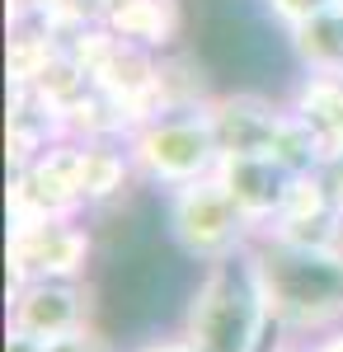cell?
Returning a JSON list of instances; mask_svg holds the SVG:
<instances>
[{
	"mask_svg": "<svg viewBox=\"0 0 343 352\" xmlns=\"http://www.w3.org/2000/svg\"><path fill=\"white\" fill-rule=\"evenodd\" d=\"M160 212H165V235H169V244L184 258H193V263L236 258L245 249H254V240H259V230L240 217L231 192L216 184V174L165 192L160 197Z\"/></svg>",
	"mask_w": 343,
	"mask_h": 352,
	"instance_id": "4",
	"label": "cell"
},
{
	"mask_svg": "<svg viewBox=\"0 0 343 352\" xmlns=\"http://www.w3.org/2000/svg\"><path fill=\"white\" fill-rule=\"evenodd\" d=\"M127 151H132L141 188H156L160 197L184 188V184L211 179L216 164H221V146H216V132H211L207 104L146 118L141 127L127 132Z\"/></svg>",
	"mask_w": 343,
	"mask_h": 352,
	"instance_id": "3",
	"label": "cell"
},
{
	"mask_svg": "<svg viewBox=\"0 0 343 352\" xmlns=\"http://www.w3.org/2000/svg\"><path fill=\"white\" fill-rule=\"evenodd\" d=\"M48 352H118V348H113V338H108L99 324H90V329H80V333L52 338V343H48Z\"/></svg>",
	"mask_w": 343,
	"mask_h": 352,
	"instance_id": "16",
	"label": "cell"
},
{
	"mask_svg": "<svg viewBox=\"0 0 343 352\" xmlns=\"http://www.w3.org/2000/svg\"><path fill=\"white\" fill-rule=\"evenodd\" d=\"M136 164L127 136H94L80 141V202L85 212H108L136 188Z\"/></svg>",
	"mask_w": 343,
	"mask_h": 352,
	"instance_id": "11",
	"label": "cell"
},
{
	"mask_svg": "<svg viewBox=\"0 0 343 352\" xmlns=\"http://www.w3.org/2000/svg\"><path fill=\"white\" fill-rule=\"evenodd\" d=\"M278 338H320L343 324V249H291L254 240Z\"/></svg>",
	"mask_w": 343,
	"mask_h": 352,
	"instance_id": "2",
	"label": "cell"
},
{
	"mask_svg": "<svg viewBox=\"0 0 343 352\" xmlns=\"http://www.w3.org/2000/svg\"><path fill=\"white\" fill-rule=\"evenodd\" d=\"M127 47H141V52H174L179 38H184V0H113L104 14H99Z\"/></svg>",
	"mask_w": 343,
	"mask_h": 352,
	"instance_id": "12",
	"label": "cell"
},
{
	"mask_svg": "<svg viewBox=\"0 0 343 352\" xmlns=\"http://www.w3.org/2000/svg\"><path fill=\"white\" fill-rule=\"evenodd\" d=\"M320 184L329 192V202L343 212V151H329V160L320 164Z\"/></svg>",
	"mask_w": 343,
	"mask_h": 352,
	"instance_id": "17",
	"label": "cell"
},
{
	"mask_svg": "<svg viewBox=\"0 0 343 352\" xmlns=\"http://www.w3.org/2000/svg\"><path fill=\"white\" fill-rule=\"evenodd\" d=\"M5 352H48V343L43 338H28L19 329H5Z\"/></svg>",
	"mask_w": 343,
	"mask_h": 352,
	"instance_id": "19",
	"label": "cell"
},
{
	"mask_svg": "<svg viewBox=\"0 0 343 352\" xmlns=\"http://www.w3.org/2000/svg\"><path fill=\"white\" fill-rule=\"evenodd\" d=\"M301 76H343V5L282 33Z\"/></svg>",
	"mask_w": 343,
	"mask_h": 352,
	"instance_id": "13",
	"label": "cell"
},
{
	"mask_svg": "<svg viewBox=\"0 0 343 352\" xmlns=\"http://www.w3.org/2000/svg\"><path fill=\"white\" fill-rule=\"evenodd\" d=\"M132 352H198V343L188 338L184 329H174V333H156V338H141Z\"/></svg>",
	"mask_w": 343,
	"mask_h": 352,
	"instance_id": "18",
	"label": "cell"
},
{
	"mask_svg": "<svg viewBox=\"0 0 343 352\" xmlns=\"http://www.w3.org/2000/svg\"><path fill=\"white\" fill-rule=\"evenodd\" d=\"M216 184L231 192L240 217L264 235L268 226L282 217L296 174H287L273 155H226V160L216 164Z\"/></svg>",
	"mask_w": 343,
	"mask_h": 352,
	"instance_id": "9",
	"label": "cell"
},
{
	"mask_svg": "<svg viewBox=\"0 0 343 352\" xmlns=\"http://www.w3.org/2000/svg\"><path fill=\"white\" fill-rule=\"evenodd\" d=\"M80 212H85V202H80V136H56L38 160L10 169V221L80 217Z\"/></svg>",
	"mask_w": 343,
	"mask_h": 352,
	"instance_id": "6",
	"label": "cell"
},
{
	"mask_svg": "<svg viewBox=\"0 0 343 352\" xmlns=\"http://www.w3.org/2000/svg\"><path fill=\"white\" fill-rule=\"evenodd\" d=\"M268 352H311V343H306V338H273Z\"/></svg>",
	"mask_w": 343,
	"mask_h": 352,
	"instance_id": "21",
	"label": "cell"
},
{
	"mask_svg": "<svg viewBox=\"0 0 343 352\" xmlns=\"http://www.w3.org/2000/svg\"><path fill=\"white\" fill-rule=\"evenodd\" d=\"M94 324V287L90 282H61V277H33L24 287L5 292V329H19L28 338H66Z\"/></svg>",
	"mask_w": 343,
	"mask_h": 352,
	"instance_id": "7",
	"label": "cell"
},
{
	"mask_svg": "<svg viewBox=\"0 0 343 352\" xmlns=\"http://www.w3.org/2000/svg\"><path fill=\"white\" fill-rule=\"evenodd\" d=\"M329 141L315 132V122H306L301 113L287 104V113H282V127H278V136H273V160L282 164L287 174H320V164L329 160Z\"/></svg>",
	"mask_w": 343,
	"mask_h": 352,
	"instance_id": "14",
	"label": "cell"
},
{
	"mask_svg": "<svg viewBox=\"0 0 343 352\" xmlns=\"http://www.w3.org/2000/svg\"><path fill=\"white\" fill-rule=\"evenodd\" d=\"M306 343H311V352H343V324L320 333V338H306Z\"/></svg>",
	"mask_w": 343,
	"mask_h": 352,
	"instance_id": "20",
	"label": "cell"
},
{
	"mask_svg": "<svg viewBox=\"0 0 343 352\" xmlns=\"http://www.w3.org/2000/svg\"><path fill=\"white\" fill-rule=\"evenodd\" d=\"M259 240H278L291 249H343V212L329 202L320 174H301L291 184L282 217L268 226Z\"/></svg>",
	"mask_w": 343,
	"mask_h": 352,
	"instance_id": "10",
	"label": "cell"
},
{
	"mask_svg": "<svg viewBox=\"0 0 343 352\" xmlns=\"http://www.w3.org/2000/svg\"><path fill=\"white\" fill-rule=\"evenodd\" d=\"M198 352H268L278 329L268 310V292L254 249H245L236 258L202 263L193 292L184 300V320H179Z\"/></svg>",
	"mask_w": 343,
	"mask_h": 352,
	"instance_id": "1",
	"label": "cell"
},
{
	"mask_svg": "<svg viewBox=\"0 0 343 352\" xmlns=\"http://www.w3.org/2000/svg\"><path fill=\"white\" fill-rule=\"evenodd\" d=\"M5 263H10V287H24L33 277H61V282H85L94 263V230L90 217H38V221H10L5 240ZM5 287V292H10Z\"/></svg>",
	"mask_w": 343,
	"mask_h": 352,
	"instance_id": "5",
	"label": "cell"
},
{
	"mask_svg": "<svg viewBox=\"0 0 343 352\" xmlns=\"http://www.w3.org/2000/svg\"><path fill=\"white\" fill-rule=\"evenodd\" d=\"M264 5V14L273 19V24L282 28H296V24H306V19H315V14H324V10H339L343 0H259Z\"/></svg>",
	"mask_w": 343,
	"mask_h": 352,
	"instance_id": "15",
	"label": "cell"
},
{
	"mask_svg": "<svg viewBox=\"0 0 343 352\" xmlns=\"http://www.w3.org/2000/svg\"><path fill=\"white\" fill-rule=\"evenodd\" d=\"M287 99H268L259 89H216L207 99V118L221 160L226 155H273V136L282 127Z\"/></svg>",
	"mask_w": 343,
	"mask_h": 352,
	"instance_id": "8",
	"label": "cell"
}]
</instances>
